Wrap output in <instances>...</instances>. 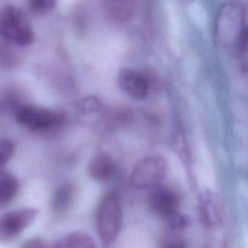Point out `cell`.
I'll return each mask as SVG.
<instances>
[{"instance_id":"obj_6","label":"cell","mask_w":248,"mask_h":248,"mask_svg":"<svg viewBox=\"0 0 248 248\" xmlns=\"http://www.w3.org/2000/svg\"><path fill=\"white\" fill-rule=\"evenodd\" d=\"M148 202L155 214L168 221L179 213L180 201L177 192L162 183L150 189Z\"/></svg>"},{"instance_id":"obj_12","label":"cell","mask_w":248,"mask_h":248,"mask_svg":"<svg viewBox=\"0 0 248 248\" xmlns=\"http://www.w3.org/2000/svg\"><path fill=\"white\" fill-rule=\"evenodd\" d=\"M56 248H96L93 238L81 232H74L64 235L55 242Z\"/></svg>"},{"instance_id":"obj_9","label":"cell","mask_w":248,"mask_h":248,"mask_svg":"<svg viewBox=\"0 0 248 248\" xmlns=\"http://www.w3.org/2000/svg\"><path fill=\"white\" fill-rule=\"evenodd\" d=\"M90 177L98 183L109 182L115 173V164L108 153H100L94 156L88 165Z\"/></svg>"},{"instance_id":"obj_13","label":"cell","mask_w":248,"mask_h":248,"mask_svg":"<svg viewBox=\"0 0 248 248\" xmlns=\"http://www.w3.org/2000/svg\"><path fill=\"white\" fill-rule=\"evenodd\" d=\"M105 9L115 21H125L132 15L133 0H105Z\"/></svg>"},{"instance_id":"obj_10","label":"cell","mask_w":248,"mask_h":248,"mask_svg":"<svg viewBox=\"0 0 248 248\" xmlns=\"http://www.w3.org/2000/svg\"><path fill=\"white\" fill-rule=\"evenodd\" d=\"M76 188L72 183L61 184L56 188L51 199V210L55 215L66 213L75 200Z\"/></svg>"},{"instance_id":"obj_1","label":"cell","mask_w":248,"mask_h":248,"mask_svg":"<svg viewBox=\"0 0 248 248\" xmlns=\"http://www.w3.org/2000/svg\"><path fill=\"white\" fill-rule=\"evenodd\" d=\"M123 220L120 197L109 192L102 197L95 215V226L99 239L105 246L110 245L118 236Z\"/></svg>"},{"instance_id":"obj_18","label":"cell","mask_w":248,"mask_h":248,"mask_svg":"<svg viewBox=\"0 0 248 248\" xmlns=\"http://www.w3.org/2000/svg\"><path fill=\"white\" fill-rule=\"evenodd\" d=\"M160 248H187L185 241L176 235H171V236H168L166 237Z\"/></svg>"},{"instance_id":"obj_14","label":"cell","mask_w":248,"mask_h":248,"mask_svg":"<svg viewBox=\"0 0 248 248\" xmlns=\"http://www.w3.org/2000/svg\"><path fill=\"white\" fill-rule=\"evenodd\" d=\"M29 11L34 15H46L56 6L57 0H26Z\"/></svg>"},{"instance_id":"obj_7","label":"cell","mask_w":248,"mask_h":248,"mask_svg":"<svg viewBox=\"0 0 248 248\" xmlns=\"http://www.w3.org/2000/svg\"><path fill=\"white\" fill-rule=\"evenodd\" d=\"M117 83L120 89L132 99L144 100L149 94L148 78L137 70L122 69L118 73Z\"/></svg>"},{"instance_id":"obj_5","label":"cell","mask_w":248,"mask_h":248,"mask_svg":"<svg viewBox=\"0 0 248 248\" xmlns=\"http://www.w3.org/2000/svg\"><path fill=\"white\" fill-rule=\"evenodd\" d=\"M38 210L22 207L7 212L0 217V241L9 242L19 235L36 219Z\"/></svg>"},{"instance_id":"obj_11","label":"cell","mask_w":248,"mask_h":248,"mask_svg":"<svg viewBox=\"0 0 248 248\" xmlns=\"http://www.w3.org/2000/svg\"><path fill=\"white\" fill-rule=\"evenodd\" d=\"M19 190V182L17 178L4 170H0V203H8L12 202Z\"/></svg>"},{"instance_id":"obj_8","label":"cell","mask_w":248,"mask_h":248,"mask_svg":"<svg viewBox=\"0 0 248 248\" xmlns=\"http://www.w3.org/2000/svg\"><path fill=\"white\" fill-rule=\"evenodd\" d=\"M223 203L216 193L204 190L199 197V216L203 226L218 227L223 222Z\"/></svg>"},{"instance_id":"obj_4","label":"cell","mask_w":248,"mask_h":248,"mask_svg":"<svg viewBox=\"0 0 248 248\" xmlns=\"http://www.w3.org/2000/svg\"><path fill=\"white\" fill-rule=\"evenodd\" d=\"M168 171V163L160 155H149L140 160L130 175L131 185L140 190H150L163 183Z\"/></svg>"},{"instance_id":"obj_16","label":"cell","mask_w":248,"mask_h":248,"mask_svg":"<svg viewBox=\"0 0 248 248\" xmlns=\"http://www.w3.org/2000/svg\"><path fill=\"white\" fill-rule=\"evenodd\" d=\"M102 108V103L99 99L95 97H88L80 101L78 104V109L83 113H92L100 110Z\"/></svg>"},{"instance_id":"obj_17","label":"cell","mask_w":248,"mask_h":248,"mask_svg":"<svg viewBox=\"0 0 248 248\" xmlns=\"http://www.w3.org/2000/svg\"><path fill=\"white\" fill-rule=\"evenodd\" d=\"M21 248H56V247H55V243L50 242L49 240L44 237L35 236L26 240L22 244Z\"/></svg>"},{"instance_id":"obj_3","label":"cell","mask_w":248,"mask_h":248,"mask_svg":"<svg viewBox=\"0 0 248 248\" xmlns=\"http://www.w3.org/2000/svg\"><path fill=\"white\" fill-rule=\"evenodd\" d=\"M16 120L22 126L39 133H46L60 128L65 116L61 111L33 105H20L15 109Z\"/></svg>"},{"instance_id":"obj_15","label":"cell","mask_w":248,"mask_h":248,"mask_svg":"<svg viewBox=\"0 0 248 248\" xmlns=\"http://www.w3.org/2000/svg\"><path fill=\"white\" fill-rule=\"evenodd\" d=\"M15 143L11 140H0V170L11 160L15 153Z\"/></svg>"},{"instance_id":"obj_2","label":"cell","mask_w":248,"mask_h":248,"mask_svg":"<svg viewBox=\"0 0 248 248\" xmlns=\"http://www.w3.org/2000/svg\"><path fill=\"white\" fill-rule=\"evenodd\" d=\"M0 36L18 46L34 43L35 34L25 13L14 5L0 8Z\"/></svg>"}]
</instances>
